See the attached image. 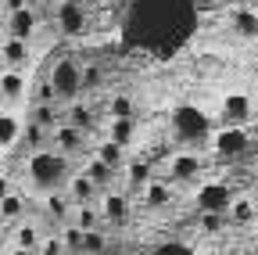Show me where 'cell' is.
<instances>
[{"label": "cell", "instance_id": "obj_39", "mask_svg": "<svg viewBox=\"0 0 258 255\" xmlns=\"http://www.w3.org/2000/svg\"><path fill=\"white\" fill-rule=\"evenodd\" d=\"M251 61L258 65V40H251Z\"/></svg>", "mask_w": 258, "mask_h": 255}, {"label": "cell", "instance_id": "obj_2", "mask_svg": "<svg viewBox=\"0 0 258 255\" xmlns=\"http://www.w3.org/2000/svg\"><path fill=\"white\" fill-rule=\"evenodd\" d=\"M172 133L179 144L194 147V144H205L212 137V126H208V115L201 108H194V105H179L172 112Z\"/></svg>", "mask_w": 258, "mask_h": 255}, {"label": "cell", "instance_id": "obj_24", "mask_svg": "<svg viewBox=\"0 0 258 255\" xmlns=\"http://www.w3.org/2000/svg\"><path fill=\"white\" fill-rule=\"evenodd\" d=\"M133 137H137V122H133V119H111V122H108V140L129 147V144H133Z\"/></svg>", "mask_w": 258, "mask_h": 255}, {"label": "cell", "instance_id": "obj_1", "mask_svg": "<svg viewBox=\"0 0 258 255\" xmlns=\"http://www.w3.org/2000/svg\"><path fill=\"white\" fill-rule=\"evenodd\" d=\"M25 169L40 190H57L61 183H69V155H61L57 147H40L29 155Z\"/></svg>", "mask_w": 258, "mask_h": 255}, {"label": "cell", "instance_id": "obj_16", "mask_svg": "<svg viewBox=\"0 0 258 255\" xmlns=\"http://www.w3.org/2000/svg\"><path fill=\"white\" fill-rule=\"evenodd\" d=\"M122 176H125L129 187H147L154 180V169H151L147 158H129V162L122 166Z\"/></svg>", "mask_w": 258, "mask_h": 255}, {"label": "cell", "instance_id": "obj_28", "mask_svg": "<svg viewBox=\"0 0 258 255\" xmlns=\"http://www.w3.org/2000/svg\"><path fill=\"white\" fill-rule=\"evenodd\" d=\"M43 205H47V216H54V219H64V216H69V209H76L72 198L61 194V190H47V194H43Z\"/></svg>", "mask_w": 258, "mask_h": 255}, {"label": "cell", "instance_id": "obj_29", "mask_svg": "<svg viewBox=\"0 0 258 255\" xmlns=\"http://www.w3.org/2000/svg\"><path fill=\"white\" fill-rule=\"evenodd\" d=\"M76 227L79 230H97V227H101V223H104V216H101V209H97V205H76Z\"/></svg>", "mask_w": 258, "mask_h": 255}, {"label": "cell", "instance_id": "obj_32", "mask_svg": "<svg viewBox=\"0 0 258 255\" xmlns=\"http://www.w3.org/2000/svg\"><path fill=\"white\" fill-rule=\"evenodd\" d=\"M108 112H111V119H133V97L129 93H111Z\"/></svg>", "mask_w": 258, "mask_h": 255}, {"label": "cell", "instance_id": "obj_10", "mask_svg": "<svg viewBox=\"0 0 258 255\" xmlns=\"http://www.w3.org/2000/svg\"><path fill=\"white\" fill-rule=\"evenodd\" d=\"M29 86H32V79L25 76V69H4L0 72V101L18 105L29 93Z\"/></svg>", "mask_w": 258, "mask_h": 255}, {"label": "cell", "instance_id": "obj_21", "mask_svg": "<svg viewBox=\"0 0 258 255\" xmlns=\"http://www.w3.org/2000/svg\"><path fill=\"white\" fill-rule=\"evenodd\" d=\"M144 201L151 209H161V205H169L172 201V180H151L144 187Z\"/></svg>", "mask_w": 258, "mask_h": 255}, {"label": "cell", "instance_id": "obj_45", "mask_svg": "<svg viewBox=\"0 0 258 255\" xmlns=\"http://www.w3.org/2000/svg\"><path fill=\"white\" fill-rule=\"evenodd\" d=\"M254 15H258V4H254Z\"/></svg>", "mask_w": 258, "mask_h": 255}, {"label": "cell", "instance_id": "obj_3", "mask_svg": "<svg viewBox=\"0 0 258 255\" xmlns=\"http://www.w3.org/2000/svg\"><path fill=\"white\" fill-rule=\"evenodd\" d=\"M47 79H50V86H54V93H57L61 105L76 101L79 93H83V65H79L76 58H54Z\"/></svg>", "mask_w": 258, "mask_h": 255}, {"label": "cell", "instance_id": "obj_5", "mask_svg": "<svg viewBox=\"0 0 258 255\" xmlns=\"http://www.w3.org/2000/svg\"><path fill=\"white\" fill-rule=\"evenodd\" d=\"M251 147V137L244 126H222V130L212 137V151L222 158V162H237V158Z\"/></svg>", "mask_w": 258, "mask_h": 255}, {"label": "cell", "instance_id": "obj_13", "mask_svg": "<svg viewBox=\"0 0 258 255\" xmlns=\"http://www.w3.org/2000/svg\"><path fill=\"white\" fill-rule=\"evenodd\" d=\"M230 29H233V36H240V40H258V15H254V8H233L230 11Z\"/></svg>", "mask_w": 258, "mask_h": 255}, {"label": "cell", "instance_id": "obj_40", "mask_svg": "<svg viewBox=\"0 0 258 255\" xmlns=\"http://www.w3.org/2000/svg\"><path fill=\"white\" fill-rule=\"evenodd\" d=\"M4 255H36V251H25V248H11V251H4Z\"/></svg>", "mask_w": 258, "mask_h": 255}, {"label": "cell", "instance_id": "obj_8", "mask_svg": "<svg viewBox=\"0 0 258 255\" xmlns=\"http://www.w3.org/2000/svg\"><path fill=\"white\" fill-rule=\"evenodd\" d=\"M254 115V101L247 97V93L233 90V93H226L222 97V122L226 126H247Z\"/></svg>", "mask_w": 258, "mask_h": 255}, {"label": "cell", "instance_id": "obj_36", "mask_svg": "<svg viewBox=\"0 0 258 255\" xmlns=\"http://www.w3.org/2000/svg\"><path fill=\"white\" fill-rule=\"evenodd\" d=\"M40 255H64V241H61V234H47L43 244H40Z\"/></svg>", "mask_w": 258, "mask_h": 255}, {"label": "cell", "instance_id": "obj_7", "mask_svg": "<svg viewBox=\"0 0 258 255\" xmlns=\"http://www.w3.org/2000/svg\"><path fill=\"white\" fill-rule=\"evenodd\" d=\"M230 201H233V190L222 180H205L201 190H198V209L201 212H226Z\"/></svg>", "mask_w": 258, "mask_h": 255}, {"label": "cell", "instance_id": "obj_41", "mask_svg": "<svg viewBox=\"0 0 258 255\" xmlns=\"http://www.w3.org/2000/svg\"><path fill=\"white\" fill-rule=\"evenodd\" d=\"M64 4H86V0H64Z\"/></svg>", "mask_w": 258, "mask_h": 255}, {"label": "cell", "instance_id": "obj_19", "mask_svg": "<svg viewBox=\"0 0 258 255\" xmlns=\"http://www.w3.org/2000/svg\"><path fill=\"white\" fill-rule=\"evenodd\" d=\"M40 244H43V234H40V227L36 223H18L15 227V248H25V251H36L40 255Z\"/></svg>", "mask_w": 258, "mask_h": 255}, {"label": "cell", "instance_id": "obj_35", "mask_svg": "<svg viewBox=\"0 0 258 255\" xmlns=\"http://www.w3.org/2000/svg\"><path fill=\"white\" fill-rule=\"evenodd\" d=\"M43 101H57V93H54L50 79H40L36 86H32V105H43Z\"/></svg>", "mask_w": 258, "mask_h": 255}, {"label": "cell", "instance_id": "obj_9", "mask_svg": "<svg viewBox=\"0 0 258 255\" xmlns=\"http://www.w3.org/2000/svg\"><path fill=\"white\" fill-rule=\"evenodd\" d=\"M50 147H57L61 155H79L86 147V130H79L72 122H57L50 130Z\"/></svg>", "mask_w": 258, "mask_h": 255}, {"label": "cell", "instance_id": "obj_12", "mask_svg": "<svg viewBox=\"0 0 258 255\" xmlns=\"http://www.w3.org/2000/svg\"><path fill=\"white\" fill-rule=\"evenodd\" d=\"M29 58H32L29 40H15V36L0 40V61H4V69H25Z\"/></svg>", "mask_w": 258, "mask_h": 255}, {"label": "cell", "instance_id": "obj_4", "mask_svg": "<svg viewBox=\"0 0 258 255\" xmlns=\"http://www.w3.org/2000/svg\"><path fill=\"white\" fill-rule=\"evenodd\" d=\"M54 25L61 36H83L90 29V11L86 4H64V0H54Z\"/></svg>", "mask_w": 258, "mask_h": 255}, {"label": "cell", "instance_id": "obj_18", "mask_svg": "<svg viewBox=\"0 0 258 255\" xmlns=\"http://www.w3.org/2000/svg\"><path fill=\"white\" fill-rule=\"evenodd\" d=\"M22 130H25V122L15 112H0V147H15L22 140Z\"/></svg>", "mask_w": 258, "mask_h": 255}, {"label": "cell", "instance_id": "obj_6", "mask_svg": "<svg viewBox=\"0 0 258 255\" xmlns=\"http://www.w3.org/2000/svg\"><path fill=\"white\" fill-rule=\"evenodd\" d=\"M205 176V158L201 155H194V151H176L169 158V180L176 183H194V180H201Z\"/></svg>", "mask_w": 258, "mask_h": 255}, {"label": "cell", "instance_id": "obj_15", "mask_svg": "<svg viewBox=\"0 0 258 255\" xmlns=\"http://www.w3.org/2000/svg\"><path fill=\"white\" fill-rule=\"evenodd\" d=\"M101 216L111 223V227H122V223L129 219V198H125V194H115V190H108V194L101 198Z\"/></svg>", "mask_w": 258, "mask_h": 255}, {"label": "cell", "instance_id": "obj_25", "mask_svg": "<svg viewBox=\"0 0 258 255\" xmlns=\"http://www.w3.org/2000/svg\"><path fill=\"white\" fill-rule=\"evenodd\" d=\"M226 216H230L233 227H247V223H254V201L251 198H233L230 209H226Z\"/></svg>", "mask_w": 258, "mask_h": 255}, {"label": "cell", "instance_id": "obj_43", "mask_svg": "<svg viewBox=\"0 0 258 255\" xmlns=\"http://www.w3.org/2000/svg\"><path fill=\"white\" fill-rule=\"evenodd\" d=\"M254 187H258V166H254Z\"/></svg>", "mask_w": 258, "mask_h": 255}, {"label": "cell", "instance_id": "obj_22", "mask_svg": "<svg viewBox=\"0 0 258 255\" xmlns=\"http://www.w3.org/2000/svg\"><path fill=\"white\" fill-rule=\"evenodd\" d=\"M93 155L101 158V162H108L111 169H118V173H122V166H125V147H122V144H115V140H108V137L93 147Z\"/></svg>", "mask_w": 258, "mask_h": 255}, {"label": "cell", "instance_id": "obj_33", "mask_svg": "<svg viewBox=\"0 0 258 255\" xmlns=\"http://www.w3.org/2000/svg\"><path fill=\"white\" fill-rule=\"evenodd\" d=\"M226 223H230V216H226V212H201V230H205V234H219Z\"/></svg>", "mask_w": 258, "mask_h": 255}, {"label": "cell", "instance_id": "obj_44", "mask_svg": "<svg viewBox=\"0 0 258 255\" xmlns=\"http://www.w3.org/2000/svg\"><path fill=\"white\" fill-rule=\"evenodd\" d=\"M43 4H54V0H43Z\"/></svg>", "mask_w": 258, "mask_h": 255}, {"label": "cell", "instance_id": "obj_26", "mask_svg": "<svg viewBox=\"0 0 258 255\" xmlns=\"http://www.w3.org/2000/svg\"><path fill=\"white\" fill-rule=\"evenodd\" d=\"M22 140L29 144V151H40V147H47V144H50V130L29 119V122H25V130H22Z\"/></svg>", "mask_w": 258, "mask_h": 255}, {"label": "cell", "instance_id": "obj_17", "mask_svg": "<svg viewBox=\"0 0 258 255\" xmlns=\"http://www.w3.org/2000/svg\"><path fill=\"white\" fill-rule=\"evenodd\" d=\"M29 119L40 122V126H47V130H54L57 122H64V108H61V101H43V105H32Z\"/></svg>", "mask_w": 258, "mask_h": 255}, {"label": "cell", "instance_id": "obj_20", "mask_svg": "<svg viewBox=\"0 0 258 255\" xmlns=\"http://www.w3.org/2000/svg\"><path fill=\"white\" fill-rule=\"evenodd\" d=\"M22 219H25V198L18 190H11V194L0 198V223H22Z\"/></svg>", "mask_w": 258, "mask_h": 255}, {"label": "cell", "instance_id": "obj_34", "mask_svg": "<svg viewBox=\"0 0 258 255\" xmlns=\"http://www.w3.org/2000/svg\"><path fill=\"white\" fill-rule=\"evenodd\" d=\"M101 83H104V69L101 65H86L83 69V90H97Z\"/></svg>", "mask_w": 258, "mask_h": 255}, {"label": "cell", "instance_id": "obj_37", "mask_svg": "<svg viewBox=\"0 0 258 255\" xmlns=\"http://www.w3.org/2000/svg\"><path fill=\"white\" fill-rule=\"evenodd\" d=\"M29 4H32V0H0V8H4L8 15H11V11H22V8H29Z\"/></svg>", "mask_w": 258, "mask_h": 255}, {"label": "cell", "instance_id": "obj_14", "mask_svg": "<svg viewBox=\"0 0 258 255\" xmlns=\"http://www.w3.org/2000/svg\"><path fill=\"white\" fill-rule=\"evenodd\" d=\"M64 194L72 198V205H93L97 194H101V187H97L86 173H76V176H69V190H64Z\"/></svg>", "mask_w": 258, "mask_h": 255}, {"label": "cell", "instance_id": "obj_42", "mask_svg": "<svg viewBox=\"0 0 258 255\" xmlns=\"http://www.w3.org/2000/svg\"><path fill=\"white\" fill-rule=\"evenodd\" d=\"M251 244H254V251H258V230H254V241H251Z\"/></svg>", "mask_w": 258, "mask_h": 255}, {"label": "cell", "instance_id": "obj_30", "mask_svg": "<svg viewBox=\"0 0 258 255\" xmlns=\"http://www.w3.org/2000/svg\"><path fill=\"white\" fill-rule=\"evenodd\" d=\"M57 234L64 241V255H83V230L76 227V223H64Z\"/></svg>", "mask_w": 258, "mask_h": 255}, {"label": "cell", "instance_id": "obj_11", "mask_svg": "<svg viewBox=\"0 0 258 255\" xmlns=\"http://www.w3.org/2000/svg\"><path fill=\"white\" fill-rule=\"evenodd\" d=\"M8 36H15V40H32L36 36V29H40V15H36V8H22V11H11L8 15Z\"/></svg>", "mask_w": 258, "mask_h": 255}, {"label": "cell", "instance_id": "obj_31", "mask_svg": "<svg viewBox=\"0 0 258 255\" xmlns=\"http://www.w3.org/2000/svg\"><path fill=\"white\" fill-rule=\"evenodd\" d=\"M104 251H108V237L101 234V227L83 230V255H104Z\"/></svg>", "mask_w": 258, "mask_h": 255}, {"label": "cell", "instance_id": "obj_23", "mask_svg": "<svg viewBox=\"0 0 258 255\" xmlns=\"http://www.w3.org/2000/svg\"><path fill=\"white\" fill-rule=\"evenodd\" d=\"M64 122H72V126H79V130H90L93 126V108L86 105V101H69L64 105Z\"/></svg>", "mask_w": 258, "mask_h": 255}, {"label": "cell", "instance_id": "obj_27", "mask_svg": "<svg viewBox=\"0 0 258 255\" xmlns=\"http://www.w3.org/2000/svg\"><path fill=\"white\" fill-rule=\"evenodd\" d=\"M83 173H86V176H90V180H93L97 187H108V183L115 180V173H118V169H111L108 162H101V158L93 155L90 162H86V169H83Z\"/></svg>", "mask_w": 258, "mask_h": 255}, {"label": "cell", "instance_id": "obj_38", "mask_svg": "<svg viewBox=\"0 0 258 255\" xmlns=\"http://www.w3.org/2000/svg\"><path fill=\"white\" fill-rule=\"evenodd\" d=\"M4 194H11V180H8V176H0V198H4Z\"/></svg>", "mask_w": 258, "mask_h": 255}]
</instances>
